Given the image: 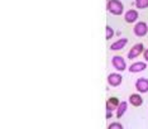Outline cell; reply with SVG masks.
Returning a JSON list of instances; mask_svg holds the SVG:
<instances>
[{"instance_id":"obj_1","label":"cell","mask_w":148,"mask_h":129,"mask_svg":"<svg viewBox=\"0 0 148 129\" xmlns=\"http://www.w3.org/2000/svg\"><path fill=\"white\" fill-rule=\"evenodd\" d=\"M108 12L113 15H122L124 12V5L120 0H109L108 1Z\"/></svg>"},{"instance_id":"obj_2","label":"cell","mask_w":148,"mask_h":129,"mask_svg":"<svg viewBox=\"0 0 148 129\" xmlns=\"http://www.w3.org/2000/svg\"><path fill=\"white\" fill-rule=\"evenodd\" d=\"M144 52V46H143V43H137V45H134L132 48H130V51L128 52V55L127 57L129 60H134V58H137L138 56L140 55V53H143Z\"/></svg>"},{"instance_id":"obj_3","label":"cell","mask_w":148,"mask_h":129,"mask_svg":"<svg viewBox=\"0 0 148 129\" xmlns=\"http://www.w3.org/2000/svg\"><path fill=\"white\" fill-rule=\"evenodd\" d=\"M112 63H113L114 69L118 71H124L127 69V63L122 56H114L112 58Z\"/></svg>"},{"instance_id":"obj_4","label":"cell","mask_w":148,"mask_h":129,"mask_svg":"<svg viewBox=\"0 0 148 129\" xmlns=\"http://www.w3.org/2000/svg\"><path fill=\"white\" fill-rule=\"evenodd\" d=\"M134 34L137 37H144L148 32V25L144 22H138L136 25H134Z\"/></svg>"},{"instance_id":"obj_5","label":"cell","mask_w":148,"mask_h":129,"mask_svg":"<svg viewBox=\"0 0 148 129\" xmlns=\"http://www.w3.org/2000/svg\"><path fill=\"white\" fill-rule=\"evenodd\" d=\"M122 80H123V77H122V75L120 73L113 72V73H110L109 76H108V82H109V85L110 86H113V87L119 86V85L122 84Z\"/></svg>"},{"instance_id":"obj_6","label":"cell","mask_w":148,"mask_h":129,"mask_svg":"<svg viewBox=\"0 0 148 129\" xmlns=\"http://www.w3.org/2000/svg\"><path fill=\"white\" fill-rule=\"evenodd\" d=\"M136 89L139 93H148V80L144 79V77L138 79L136 82Z\"/></svg>"},{"instance_id":"obj_7","label":"cell","mask_w":148,"mask_h":129,"mask_svg":"<svg viewBox=\"0 0 148 129\" xmlns=\"http://www.w3.org/2000/svg\"><path fill=\"white\" fill-rule=\"evenodd\" d=\"M147 69V64L146 62H134L130 64V67H129V72H132V73H136V72H142V71H144Z\"/></svg>"},{"instance_id":"obj_8","label":"cell","mask_w":148,"mask_h":129,"mask_svg":"<svg viewBox=\"0 0 148 129\" xmlns=\"http://www.w3.org/2000/svg\"><path fill=\"white\" fill-rule=\"evenodd\" d=\"M124 19H125V22L127 23H134V22H137V19H138V12H136L134 9H130V10H128V12L124 14Z\"/></svg>"},{"instance_id":"obj_9","label":"cell","mask_w":148,"mask_h":129,"mask_svg":"<svg viewBox=\"0 0 148 129\" xmlns=\"http://www.w3.org/2000/svg\"><path fill=\"white\" fill-rule=\"evenodd\" d=\"M127 43H128V39L127 38H120V39H118L116 42H114L112 46H110V49L112 51H119V49H123L124 47L127 46Z\"/></svg>"},{"instance_id":"obj_10","label":"cell","mask_w":148,"mask_h":129,"mask_svg":"<svg viewBox=\"0 0 148 129\" xmlns=\"http://www.w3.org/2000/svg\"><path fill=\"white\" fill-rule=\"evenodd\" d=\"M119 104L120 103L116 97H109L106 101V111H113L114 109H118Z\"/></svg>"},{"instance_id":"obj_11","label":"cell","mask_w":148,"mask_h":129,"mask_svg":"<svg viewBox=\"0 0 148 129\" xmlns=\"http://www.w3.org/2000/svg\"><path fill=\"white\" fill-rule=\"evenodd\" d=\"M129 103L133 105V106H140L143 104V99L139 94H132L129 96Z\"/></svg>"},{"instance_id":"obj_12","label":"cell","mask_w":148,"mask_h":129,"mask_svg":"<svg viewBox=\"0 0 148 129\" xmlns=\"http://www.w3.org/2000/svg\"><path fill=\"white\" fill-rule=\"evenodd\" d=\"M127 109H128V103L127 101H120L119 106H118V109H116V117L122 118L124 115V113L127 111Z\"/></svg>"},{"instance_id":"obj_13","label":"cell","mask_w":148,"mask_h":129,"mask_svg":"<svg viewBox=\"0 0 148 129\" xmlns=\"http://www.w3.org/2000/svg\"><path fill=\"white\" fill-rule=\"evenodd\" d=\"M136 6L138 9L148 8V0H136Z\"/></svg>"},{"instance_id":"obj_14","label":"cell","mask_w":148,"mask_h":129,"mask_svg":"<svg viewBox=\"0 0 148 129\" xmlns=\"http://www.w3.org/2000/svg\"><path fill=\"white\" fill-rule=\"evenodd\" d=\"M105 30H106L105 39H106V40L112 39V38H113V36H114V30H113V28H112V27H109V25H106V27H105Z\"/></svg>"},{"instance_id":"obj_15","label":"cell","mask_w":148,"mask_h":129,"mask_svg":"<svg viewBox=\"0 0 148 129\" xmlns=\"http://www.w3.org/2000/svg\"><path fill=\"white\" fill-rule=\"evenodd\" d=\"M108 129H124V128L120 123H112L109 127H108Z\"/></svg>"},{"instance_id":"obj_16","label":"cell","mask_w":148,"mask_h":129,"mask_svg":"<svg viewBox=\"0 0 148 129\" xmlns=\"http://www.w3.org/2000/svg\"><path fill=\"white\" fill-rule=\"evenodd\" d=\"M143 56H144V60L148 61V49H146V51L143 52Z\"/></svg>"},{"instance_id":"obj_17","label":"cell","mask_w":148,"mask_h":129,"mask_svg":"<svg viewBox=\"0 0 148 129\" xmlns=\"http://www.w3.org/2000/svg\"><path fill=\"white\" fill-rule=\"evenodd\" d=\"M112 117H113L112 111H106V119H109V118H112Z\"/></svg>"}]
</instances>
